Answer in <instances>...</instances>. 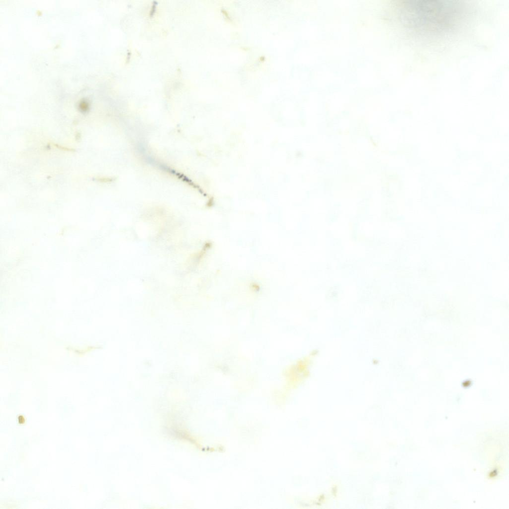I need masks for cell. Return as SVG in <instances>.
<instances>
[{"label": "cell", "mask_w": 509, "mask_h": 509, "mask_svg": "<svg viewBox=\"0 0 509 509\" xmlns=\"http://www.w3.org/2000/svg\"><path fill=\"white\" fill-rule=\"evenodd\" d=\"M463 5L453 0H409L403 4L404 21L421 33L438 34L455 28L463 13Z\"/></svg>", "instance_id": "6da1fadb"}, {"label": "cell", "mask_w": 509, "mask_h": 509, "mask_svg": "<svg viewBox=\"0 0 509 509\" xmlns=\"http://www.w3.org/2000/svg\"><path fill=\"white\" fill-rule=\"evenodd\" d=\"M54 146L55 147H56V148H59L60 149H62V150H66V151H72V150L69 149V148H66V147H64L63 146H61V145H57V144H54Z\"/></svg>", "instance_id": "7a4b0ae2"}]
</instances>
